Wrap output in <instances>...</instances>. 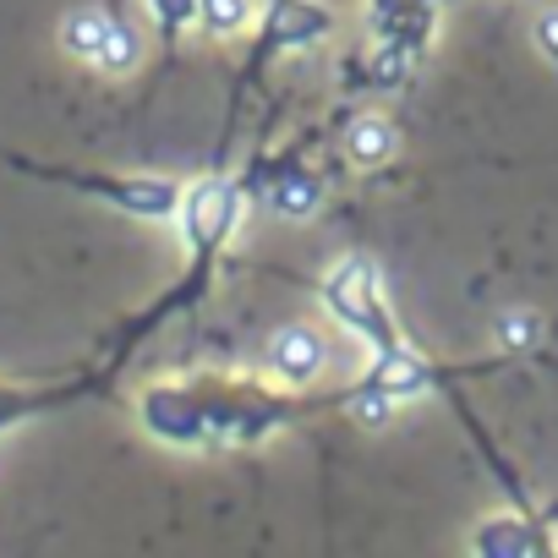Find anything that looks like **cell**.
Listing matches in <instances>:
<instances>
[{
	"label": "cell",
	"mask_w": 558,
	"mask_h": 558,
	"mask_svg": "<svg viewBox=\"0 0 558 558\" xmlns=\"http://www.w3.org/2000/svg\"><path fill=\"white\" fill-rule=\"evenodd\" d=\"M257 170H263L257 197H263L268 214H279V219H307V214H318V203H324V181H318V170H307V165H296V159L257 165ZM246 192H252V186H246Z\"/></svg>",
	"instance_id": "cell-8"
},
{
	"label": "cell",
	"mask_w": 558,
	"mask_h": 558,
	"mask_svg": "<svg viewBox=\"0 0 558 558\" xmlns=\"http://www.w3.org/2000/svg\"><path fill=\"white\" fill-rule=\"evenodd\" d=\"M367 23H373L378 45L422 61L438 34V0H367Z\"/></svg>",
	"instance_id": "cell-6"
},
{
	"label": "cell",
	"mask_w": 558,
	"mask_h": 558,
	"mask_svg": "<svg viewBox=\"0 0 558 558\" xmlns=\"http://www.w3.org/2000/svg\"><path fill=\"white\" fill-rule=\"evenodd\" d=\"M531 34H536V50H542V56H547V61L558 66V7H542V12H536V28H531Z\"/></svg>",
	"instance_id": "cell-17"
},
{
	"label": "cell",
	"mask_w": 558,
	"mask_h": 558,
	"mask_svg": "<svg viewBox=\"0 0 558 558\" xmlns=\"http://www.w3.org/2000/svg\"><path fill=\"white\" fill-rule=\"evenodd\" d=\"M148 7H154V17H159L165 45H175V39H181V28L197 17V0H148Z\"/></svg>",
	"instance_id": "cell-16"
},
{
	"label": "cell",
	"mask_w": 558,
	"mask_h": 558,
	"mask_svg": "<svg viewBox=\"0 0 558 558\" xmlns=\"http://www.w3.org/2000/svg\"><path fill=\"white\" fill-rule=\"evenodd\" d=\"M329 367V340L313 324H286L268 340V373L286 389H313Z\"/></svg>",
	"instance_id": "cell-7"
},
{
	"label": "cell",
	"mask_w": 558,
	"mask_h": 558,
	"mask_svg": "<svg viewBox=\"0 0 558 558\" xmlns=\"http://www.w3.org/2000/svg\"><path fill=\"white\" fill-rule=\"evenodd\" d=\"M335 34V12L318 7V0H268V12H263V28H257V50L241 72V88L257 83V72L274 61V56H291V50H307L318 39Z\"/></svg>",
	"instance_id": "cell-5"
},
{
	"label": "cell",
	"mask_w": 558,
	"mask_h": 558,
	"mask_svg": "<svg viewBox=\"0 0 558 558\" xmlns=\"http://www.w3.org/2000/svg\"><path fill=\"white\" fill-rule=\"evenodd\" d=\"M318 296L324 307L362 340L373 345V356H395V351H411L389 318V302H384V274L373 257H345L329 279H318Z\"/></svg>",
	"instance_id": "cell-2"
},
{
	"label": "cell",
	"mask_w": 558,
	"mask_h": 558,
	"mask_svg": "<svg viewBox=\"0 0 558 558\" xmlns=\"http://www.w3.org/2000/svg\"><path fill=\"white\" fill-rule=\"evenodd\" d=\"M241 203H246V186L230 181V175H203L186 186V203H181V235L192 246V257H219L225 241L235 235L241 225Z\"/></svg>",
	"instance_id": "cell-4"
},
{
	"label": "cell",
	"mask_w": 558,
	"mask_h": 558,
	"mask_svg": "<svg viewBox=\"0 0 558 558\" xmlns=\"http://www.w3.org/2000/svg\"><path fill=\"white\" fill-rule=\"evenodd\" d=\"M197 23L219 39L246 34L252 28V0H197Z\"/></svg>",
	"instance_id": "cell-15"
},
{
	"label": "cell",
	"mask_w": 558,
	"mask_h": 558,
	"mask_svg": "<svg viewBox=\"0 0 558 558\" xmlns=\"http://www.w3.org/2000/svg\"><path fill=\"white\" fill-rule=\"evenodd\" d=\"M105 34H110V17L105 12H94V7H77V12H66L61 17V50L66 56H77V61H99V50H105Z\"/></svg>",
	"instance_id": "cell-11"
},
{
	"label": "cell",
	"mask_w": 558,
	"mask_h": 558,
	"mask_svg": "<svg viewBox=\"0 0 558 558\" xmlns=\"http://www.w3.org/2000/svg\"><path fill=\"white\" fill-rule=\"evenodd\" d=\"M72 395H77V389L39 395V389H12V384H0V433L17 427V422H28V416H39V411H50V405H61V400H72Z\"/></svg>",
	"instance_id": "cell-12"
},
{
	"label": "cell",
	"mask_w": 558,
	"mask_h": 558,
	"mask_svg": "<svg viewBox=\"0 0 558 558\" xmlns=\"http://www.w3.org/2000/svg\"><path fill=\"white\" fill-rule=\"evenodd\" d=\"M345 159H351L356 170H378V165H389V159H395V126H389L384 116H362V121H351V132H345Z\"/></svg>",
	"instance_id": "cell-10"
},
{
	"label": "cell",
	"mask_w": 558,
	"mask_h": 558,
	"mask_svg": "<svg viewBox=\"0 0 558 558\" xmlns=\"http://www.w3.org/2000/svg\"><path fill=\"white\" fill-rule=\"evenodd\" d=\"M493 340H498L509 356L536 351V345H542V318H536L531 307H514V313H504V318L493 324Z\"/></svg>",
	"instance_id": "cell-14"
},
{
	"label": "cell",
	"mask_w": 558,
	"mask_h": 558,
	"mask_svg": "<svg viewBox=\"0 0 558 558\" xmlns=\"http://www.w3.org/2000/svg\"><path fill=\"white\" fill-rule=\"evenodd\" d=\"M143 61V39H137V28L132 23H110V34H105V50H99V72L105 77H126L132 66Z\"/></svg>",
	"instance_id": "cell-13"
},
{
	"label": "cell",
	"mask_w": 558,
	"mask_h": 558,
	"mask_svg": "<svg viewBox=\"0 0 558 558\" xmlns=\"http://www.w3.org/2000/svg\"><path fill=\"white\" fill-rule=\"evenodd\" d=\"M553 520H536V514H487L471 536V553L482 558H531V553H553V536H547Z\"/></svg>",
	"instance_id": "cell-9"
},
{
	"label": "cell",
	"mask_w": 558,
	"mask_h": 558,
	"mask_svg": "<svg viewBox=\"0 0 558 558\" xmlns=\"http://www.w3.org/2000/svg\"><path fill=\"white\" fill-rule=\"evenodd\" d=\"M345 411L351 389L340 395H274L263 384H235V378H203V384H154L137 395V416L159 444L175 449H219V444H263L268 433L291 427L313 411Z\"/></svg>",
	"instance_id": "cell-1"
},
{
	"label": "cell",
	"mask_w": 558,
	"mask_h": 558,
	"mask_svg": "<svg viewBox=\"0 0 558 558\" xmlns=\"http://www.w3.org/2000/svg\"><path fill=\"white\" fill-rule=\"evenodd\" d=\"M17 170L28 175H45V181H61L83 197H99L110 203L116 214H132V219H181V203L186 192L165 175H110V170H72V165H28V159H12Z\"/></svg>",
	"instance_id": "cell-3"
}]
</instances>
